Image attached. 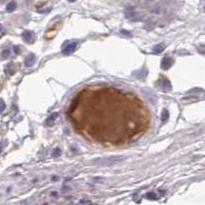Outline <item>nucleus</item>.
<instances>
[{"mask_svg": "<svg viewBox=\"0 0 205 205\" xmlns=\"http://www.w3.org/2000/svg\"><path fill=\"white\" fill-rule=\"evenodd\" d=\"M5 108H6V104H5V101L0 98V113L3 112Z\"/></svg>", "mask_w": 205, "mask_h": 205, "instance_id": "14", "label": "nucleus"}, {"mask_svg": "<svg viewBox=\"0 0 205 205\" xmlns=\"http://www.w3.org/2000/svg\"><path fill=\"white\" fill-rule=\"evenodd\" d=\"M7 1V0H0V3H4Z\"/></svg>", "mask_w": 205, "mask_h": 205, "instance_id": "18", "label": "nucleus"}, {"mask_svg": "<svg viewBox=\"0 0 205 205\" xmlns=\"http://www.w3.org/2000/svg\"><path fill=\"white\" fill-rule=\"evenodd\" d=\"M23 39L27 43H29L32 42L33 38V33L31 31L25 30L22 33Z\"/></svg>", "mask_w": 205, "mask_h": 205, "instance_id": "5", "label": "nucleus"}, {"mask_svg": "<svg viewBox=\"0 0 205 205\" xmlns=\"http://www.w3.org/2000/svg\"><path fill=\"white\" fill-rule=\"evenodd\" d=\"M165 46L163 44H158L155 45L153 48V51L156 54H158L162 53V52L165 50Z\"/></svg>", "mask_w": 205, "mask_h": 205, "instance_id": "7", "label": "nucleus"}, {"mask_svg": "<svg viewBox=\"0 0 205 205\" xmlns=\"http://www.w3.org/2000/svg\"><path fill=\"white\" fill-rule=\"evenodd\" d=\"M62 154V151L59 148H56L53 150V153H52V157L54 158H58Z\"/></svg>", "mask_w": 205, "mask_h": 205, "instance_id": "12", "label": "nucleus"}, {"mask_svg": "<svg viewBox=\"0 0 205 205\" xmlns=\"http://www.w3.org/2000/svg\"><path fill=\"white\" fill-rule=\"evenodd\" d=\"M3 149V144L2 142H0V153L2 152Z\"/></svg>", "mask_w": 205, "mask_h": 205, "instance_id": "17", "label": "nucleus"}, {"mask_svg": "<svg viewBox=\"0 0 205 205\" xmlns=\"http://www.w3.org/2000/svg\"><path fill=\"white\" fill-rule=\"evenodd\" d=\"M144 93L146 94V97L148 98V100L151 102L152 103H155L157 102V98H156L155 96L153 94L152 92H149V90H144Z\"/></svg>", "mask_w": 205, "mask_h": 205, "instance_id": "8", "label": "nucleus"}, {"mask_svg": "<svg viewBox=\"0 0 205 205\" xmlns=\"http://www.w3.org/2000/svg\"><path fill=\"white\" fill-rule=\"evenodd\" d=\"M173 60L169 56L163 57L161 62V67L163 70H167L172 66L173 64Z\"/></svg>", "mask_w": 205, "mask_h": 205, "instance_id": "3", "label": "nucleus"}, {"mask_svg": "<svg viewBox=\"0 0 205 205\" xmlns=\"http://www.w3.org/2000/svg\"><path fill=\"white\" fill-rule=\"evenodd\" d=\"M146 198L149 199H151V200H156L158 199L157 194L154 192H152L146 194Z\"/></svg>", "mask_w": 205, "mask_h": 205, "instance_id": "13", "label": "nucleus"}, {"mask_svg": "<svg viewBox=\"0 0 205 205\" xmlns=\"http://www.w3.org/2000/svg\"><path fill=\"white\" fill-rule=\"evenodd\" d=\"M6 33V30H5V28L3 27V25L0 24V38H1Z\"/></svg>", "mask_w": 205, "mask_h": 205, "instance_id": "16", "label": "nucleus"}, {"mask_svg": "<svg viewBox=\"0 0 205 205\" xmlns=\"http://www.w3.org/2000/svg\"><path fill=\"white\" fill-rule=\"evenodd\" d=\"M67 1H68L70 2V3H73V2L76 1V0H67Z\"/></svg>", "mask_w": 205, "mask_h": 205, "instance_id": "19", "label": "nucleus"}, {"mask_svg": "<svg viewBox=\"0 0 205 205\" xmlns=\"http://www.w3.org/2000/svg\"><path fill=\"white\" fill-rule=\"evenodd\" d=\"M169 117V111L166 109H163L162 113V115H161V120L163 123H165L167 121Z\"/></svg>", "mask_w": 205, "mask_h": 205, "instance_id": "10", "label": "nucleus"}, {"mask_svg": "<svg viewBox=\"0 0 205 205\" xmlns=\"http://www.w3.org/2000/svg\"><path fill=\"white\" fill-rule=\"evenodd\" d=\"M10 54V50H8V49H7V50H4L1 52V56L3 59H7L9 58Z\"/></svg>", "mask_w": 205, "mask_h": 205, "instance_id": "15", "label": "nucleus"}, {"mask_svg": "<svg viewBox=\"0 0 205 205\" xmlns=\"http://www.w3.org/2000/svg\"><path fill=\"white\" fill-rule=\"evenodd\" d=\"M124 160L123 157H113L107 158V159H104L103 161H101L99 162L101 164H106V165H112L114 163L120 162Z\"/></svg>", "mask_w": 205, "mask_h": 205, "instance_id": "2", "label": "nucleus"}, {"mask_svg": "<svg viewBox=\"0 0 205 205\" xmlns=\"http://www.w3.org/2000/svg\"><path fill=\"white\" fill-rule=\"evenodd\" d=\"M77 46L78 44L76 42H72L69 43L63 48V50H62V53L65 54H67V55H69V54L72 53L75 50H76Z\"/></svg>", "mask_w": 205, "mask_h": 205, "instance_id": "1", "label": "nucleus"}, {"mask_svg": "<svg viewBox=\"0 0 205 205\" xmlns=\"http://www.w3.org/2000/svg\"><path fill=\"white\" fill-rule=\"evenodd\" d=\"M36 61V57L34 54H29L26 56L24 60V64L27 67H31L35 64Z\"/></svg>", "mask_w": 205, "mask_h": 205, "instance_id": "4", "label": "nucleus"}, {"mask_svg": "<svg viewBox=\"0 0 205 205\" xmlns=\"http://www.w3.org/2000/svg\"><path fill=\"white\" fill-rule=\"evenodd\" d=\"M160 87L163 90H170L172 89L170 82L167 79H163L161 81Z\"/></svg>", "mask_w": 205, "mask_h": 205, "instance_id": "6", "label": "nucleus"}, {"mask_svg": "<svg viewBox=\"0 0 205 205\" xmlns=\"http://www.w3.org/2000/svg\"><path fill=\"white\" fill-rule=\"evenodd\" d=\"M17 7V4L14 1H10L9 4L7 5V6L6 7V10L8 12H12L13 11H14L16 9Z\"/></svg>", "mask_w": 205, "mask_h": 205, "instance_id": "9", "label": "nucleus"}, {"mask_svg": "<svg viewBox=\"0 0 205 205\" xmlns=\"http://www.w3.org/2000/svg\"><path fill=\"white\" fill-rule=\"evenodd\" d=\"M58 115V114L57 112H54L53 113H51V115L48 117V119H47L48 122H49V123H51V122L54 121L57 118Z\"/></svg>", "mask_w": 205, "mask_h": 205, "instance_id": "11", "label": "nucleus"}]
</instances>
